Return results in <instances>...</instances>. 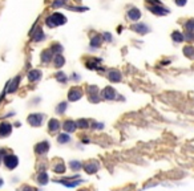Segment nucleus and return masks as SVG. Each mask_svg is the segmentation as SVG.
<instances>
[{"label":"nucleus","mask_w":194,"mask_h":191,"mask_svg":"<svg viewBox=\"0 0 194 191\" xmlns=\"http://www.w3.org/2000/svg\"><path fill=\"white\" fill-rule=\"evenodd\" d=\"M65 21H66V18L64 15L61 13H53L51 16H48L47 20H45V23L49 28H55V27H59V25H63L65 24Z\"/></svg>","instance_id":"f257e3e1"},{"label":"nucleus","mask_w":194,"mask_h":191,"mask_svg":"<svg viewBox=\"0 0 194 191\" xmlns=\"http://www.w3.org/2000/svg\"><path fill=\"white\" fill-rule=\"evenodd\" d=\"M4 165L7 168H9V170H12V168H16L19 165V158L16 155L13 154H8V155H5L4 157Z\"/></svg>","instance_id":"f03ea898"},{"label":"nucleus","mask_w":194,"mask_h":191,"mask_svg":"<svg viewBox=\"0 0 194 191\" xmlns=\"http://www.w3.org/2000/svg\"><path fill=\"white\" fill-rule=\"evenodd\" d=\"M43 120H44V116L43 114H39V113H33V114H29L28 116V123L33 127H37L40 126L43 123Z\"/></svg>","instance_id":"7ed1b4c3"},{"label":"nucleus","mask_w":194,"mask_h":191,"mask_svg":"<svg viewBox=\"0 0 194 191\" xmlns=\"http://www.w3.org/2000/svg\"><path fill=\"white\" fill-rule=\"evenodd\" d=\"M81 97H82V90L80 88H77V86L72 88L69 90V93H68V100L69 101H77V100H80Z\"/></svg>","instance_id":"20e7f679"},{"label":"nucleus","mask_w":194,"mask_h":191,"mask_svg":"<svg viewBox=\"0 0 194 191\" xmlns=\"http://www.w3.org/2000/svg\"><path fill=\"white\" fill-rule=\"evenodd\" d=\"M101 96H102L104 100H114L116 96H117V93H116V90L112 86H107L105 89H102Z\"/></svg>","instance_id":"39448f33"},{"label":"nucleus","mask_w":194,"mask_h":191,"mask_svg":"<svg viewBox=\"0 0 194 191\" xmlns=\"http://www.w3.org/2000/svg\"><path fill=\"white\" fill-rule=\"evenodd\" d=\"M11 133H12V125H11V123H8V122L0 123V137L4 138V137L9 136Z\"/></svg>","instance_id":"423d86ee"},{"label":"nucleus","mask_w":194,"mask_h":191,"mask_svg":"<svg viewBox=\"0 0 194 191\" xmlns=\"http://www.w3.org/2000/svg\"><path fill=\"white\" fill-rule=\"evenodd\" d=\"M63 129H64L65 132H68V133L75 132L76 129H77V122L72 121V120H66V121L63 123Z\"/></svg>","instance_id":"0eeeda50"},{"label":"nucleus","mask_w":194,"mask_h":191,"mask_svg":"<svg viewBox=\"0 0 194 191\" xmlns=\"http://www.w3.org/2000/svg\"><path fill=\"white\" fill-rule=\"evenodd\" d=\"M82 181L80 178H77L76 181H73V179L72 178H66V179H61V181H60V183H63L64 186H66V187H76L77 184H80Z\"/></svg>","instance_id":"6e6552de"},{"label":"nucleus","mask_w":194,"mask_h":191,"mask_svg":"<svg viewBox=\"0 0 194 191\" xmlns=\"http://www.w3.org/2000/svg\"><path fill=\"white\" fill-rule=\"evenodd\" d=\"M35 149H36L35 151H36L37 154H45L47 151L49 150V143H48L47 141H43V142H40V143H37Z\"/></svg>","instance_id":"1a4fd4ad"},{"label":"nucleus","mask_w":194,"mask_h":191,"mask_svg":"<svg viewBox=\"0 0 194 191\" xmlns=\"http://www.w3.org/2000/svg\"><path fill=\"white\" fill-rule=\"evenodd\" d=\"M84 170H85V173H88V174H95L96 171H97V165L93 161H89V162H85L84 165Z\"/></svg>","instance_id":"9d476101"},{"label":"nucleus","mask_w":194,"mask_h":191,"mask_svg":"<svg viewBox=\"0 0 194 191\" xmlns=\"http://www.w3.org/2000/svg\"><path fill=\"white\" fill-rule=\"evenodd\" d=\"M60 129V122L56 120V118H52V120H49L48 122V130L51 132V133H55V132H57Z\"/></svg>","instance_id":"9b49d317"},{"label":"nucleus","mask_w":194,"mask_h":191,"mask_svg":"<svg viewBox=\"0 0 194 191\" xmlns=\"http://www.w3.org/2000/svg\"><path fill=\"white\" fill-rule=\"evenodd\" d=\"M108 77H109V80L112 82H118L121 80V73L118 70H110Z\"/></svg>","instance_id":"f8f14e48"},{"label":"nucleus","mask_w":194,"mask_h":191,"mask_svg":"<svg viewBox=\"0 0 194 191\" xmlns=\"http://www.w3.org/2000/svg\"><path fill=\"white\" fill-rule=\"evenodd\" d=\"M128 18L130 19V20H138V19H140L141 18V12H140V11H138L137 8H132L130 11H129V12H128Z\"/></svg>","instance_id":"ddd939ff"},{"label":"nucleus","mask_w":194,"mask_h":191,"mask_svg":"<svg viewBox=\"0 0 194 191\" xmlns=\"http://www.w3.org/2000/svg\"><path fill=\"white\" fill-rule=\"evenodd\" d=\"M133 29H134L136 32H138V33H141V35H144V33L149 32V28H148L145 24H142V23L134 24V25H133Z\"/></svg>","instance_id":"4468645a"},{"label":"nucleus","mask_w":194,"mask_h":191,"mask_svg":"<svg viewBox=\"0 0 194 191\" xmlns=\"http://www.w3.org/2000/svg\"><path fill=\"white\" fill-rule=\"evenodd\" d=\"M65 63V60L63 57V54H55V57H53V64L56 68H61V66L64 65Z\"/></svg>","instance_id":"2eb2a0df"},{"label":"nucleus","mask_w":194,"mask_h":191,"mask_svg":"<svg viewBox=\"0 0 194 191\" xmlns=\"http://www.w3.org/2000/svg\"><path fill=\"white\" fill-rule=\"evenodd\" d=\"M28 78H29V81H37V80H40L41 78V72L40 70H31L28 73Z\"/></svg>","instance_id":"dca6fc26"},{"label":"nucleus","mask_w":194,"mask_h":191,"mask_svg":"<svg viewBox=\"0 0 194 191\" xmlns=\"http://www.w3.org/2000/svg\"><path fill=\"white\" fill-rule=\"evenodd\" d=\"M48 181H49V177H48V174L45 173V171H41L40 174H39V177H37V182L40 183V184H47L48 183Z\"/></svg>","instance_id":"f3484780"},{"label":"nucleus","mask_w":194,"mask_h":191,"mask_svg":"<svg viewBox=\"0 0 194 191\" xmlns=\"http://www.w3.org/2000/svg\"><path fill=\"white\" fill-rule=\"evenodd\" d=\"M52 56H55L52 53V50H44L41 53V61H44V63H49V61L52 60Z\"/></svg>","instance_id":"a211bd4d"},{"label":"nucleus","mask_w":194,"mask_h":191,"mask_svg":"<svg viewBox=\"0 0 194 191\" xmlns=\"http://www.w3.org/2000/svg\"><path fill=\"white\" fill-rule=\"evenodd\" d=\"M19 81H20V77L18 76L16 78H13V81L12 82H9V88H8V92L9 93H13V92H16V89H18V84H19Z\"/></svg>","instance_id":"6ab92c4d"},{"label":"nucleus","mask_w":194,"mask_h":191,"mask_svg":"<svg viewBox=\"0 0 194 191\" xmlns=\"http://www.w3.org/2000/svg\"><path fill=\"white\" fill-rule=\"evenodd\" d=\"M57 142L59 143H68V142H71L69 134H60V136L57 137Z\"/></svg>","instance_id":"aec40b11"},{"label":"nucleus","mask_w":194,"mask_h":191,"mask_svg":"<svg viewBox=\"0 0 194 191\" xmlns=\"http://www.w3.org/2000/svg\"><path fill=\"white\" fill-rule=\"evenodd\" d=\"M150 9H152V12H153V13H157V15H166V13L169 12L168 9H165V8H160V7H157V5H156V7H152Z\"/></svg>","instance_id":"412c9836"},{"label":"nucleus","mask_w":194,"mask_h":191,"mask_svg":"<svg viewBox=\"0 0 194 191\" xmlns=\"http://www.w3.org/2000/svg\"><path fill=\"white\" fill-rule=\"evenodd\" d=\"M53 171H55V173H57V174H63V173L65 171V166H64L63 162H60V163L55 165V167H53Z\"/></svg>","instance_id":"4be33fe9"},{"label":"nucleus","mask_w":194,"mask_h":191,"mask_svg":"<svg viewBox=\"0 0 194 191\" xmlns=\"http://www.w3.org/2000/svg\"><path fill=\"white\" fill-rule=\"evenodd\" d=\"M91 45L92 47H100V45H101V37H100L98 35H96L95 37H93L92 39V43H91Z\"/></svg>","instance_id":"5701e85b"},{"label":"nucleus","mask_w":194,"mask_h":191,"mask_svg":"<svg viewBox=\"0 0 194 191\" xmlns=\"http://www.w3.org/2000/svg\"><path fill=\"white\" fill-rule=\"evenodd\" d=\"M69 166H71L72 170H75V171H77V170H80V168H81V163L79 161H72L69 163Z\"/></svg>","instance_id":"b1692460"},{"label":"nucleus","mask_w":194,"mask_h":191,"mask_svg":"<svg viewBox=\"0 0 194 191\" xmlns=\"http://www.w3.org/2000/svg\"><path fill=\"white\" fill-rule=\"evenodd\" d=\"M171 37H173V40L177 41V43H181L182 40H184V36H182L180 32H174L173 35H171Z\"/></svg>","instance_id":"393cba45"},{"label":"nucleus","mask_w":194,"mask_h":191,"mask_svg":"<svg viewBox=\"0 0 194 191\" xmlns=\"http://www.w3.org/2000/svg\"><path fill=\"white\" fill-rule=\"evenodd\" d=\"M65 110H66V102H61V104H59L57 109H56L57 113H59V114H63Z\"/></svg>","instance_id":"a878e982"},{"label":"nucleus","mask_w":194,"mask_h":191,"mask_svg":"<svg viewBox=\"0 0 194 191\" xmlns=\"http://www.w3.org/2000/svg\"><path fill=\"white\" fill-rule=\"evenodd\" d=\"M77 127H80V129H88V121L87 120H79V121H77Z\"/></svg>","instance_id":"bb28decb"},{"label":"nucleus","mask_w":194,"mask_h":191,"mask_svg":"<svg viewBox=\"0 0 194 191\" xmlns=\"http://www.w3.org/2000/svg\"><path fill=\"white\" fill-rule=\"evenodd\" d=\"M44 39V33H43V31H37V35L33 37V40L35 41H40V40H43Z\"/></svg>","instance_id":"cd10ccee"},{"label":"nucleus","mask_w":194,"mask_h":191,"mask_svg":"<svg viewBox=\"0 0 194 191\" xmlns=\"http://www.w3.org/2000/svg\"><path fill=\"white\" fill-rule=\"evenodd\" d=\"M56 78H57V80H59L60 82H65V81H66V77H65L64 73H57Z\"/></svg>","instance_id":"c85d7f7f"},{"label":"nucleus","mask_w":194,"mask_h":191,"mask_svg":"<svg viewBox=\"0 0 194 191\" xmlns=\"http://www.w3.org/2000/svg\"><path fill=\"white\" fill-rule=\"evenodd\" d=\"M104 40L108 41V43H110V41H112V35H110L109 32H105V33H104Z\"/></svg>","instance_id":"c756f323"},{"label":"nucleus","mask_w":194,"mask_h":191,"mask_svg":"<svg viewBox=\"0 0 194 191\" xmlns=\"http://www.w3.org/2000/svg\"><path fill=\"white\" fill-rule=\"evenodd\" d=\"M21 191H37L35 187H31V186H24L21 188Z\"/></svg>","instance_id":"7c9ffc66"},{"label":"nucleus","mask_w":194,"mask_h":191,"mask_svg":"<svg viewBox=\"0 0 194 191\" xmlns=\"http://www.w3.org/2000/svg\"><path fill=\"white\" fill-rule=\"evenodd\" d=\"M186 28L189 31H194V23H189V24H186Z\"/></svg>","instance_id":"2f4dec72"},{"label":"nucleus","mask_w":194,"mask_h":191,"mask_svg":"<svg viewBox=\"0 0 194 191\" xmlns=\"http://www.w3.org/2000/svg\"><path fill=\"white\" fill-rule=\"evenodd\" d=\"M186 3V0H177V4L178 5H184Z\"/></svg>","instance_id":"473e14b6"},{"label":"nucleus","mask_w":194,"mask_h":191,"mask_svg":"<svg viewBox=\"0 0 194 191\" xmlns=\"http://www.w3.org/2000/svg\"><path fill=\"white\" fill-rule=\"evenodd\" d=\"M2 184H3V179L0 178V186H2Z\"/></svg>","instance_id":"72a5a7b5"},{"label":"nucleus","mask_w":194,"mask_h":191,"mask_svg":"<svg viewBox=\"0 0 194 191\" xmlns=\"http://www.w3.org/2000/svg\"><path fill=\"white\" fill-rule=\"evenodd\" d=\"M0 162H2V155H0Z\"/></svg>","instance_id":"f704fd0d"},{"label":"nucleus","mask_w":194,"mask_h":191,"mask_svg":"<svg viewBox=\"0 0 194 191\" xmlns=\"http://www.w3.org/2000/svg\"><path fill=\"white\" fill-rule=\"evenodd\" d=\"M79 191H85V190H79Z\"/></svg>","instance_id":"c9c22d12"}]
</instances>
